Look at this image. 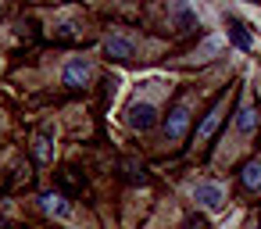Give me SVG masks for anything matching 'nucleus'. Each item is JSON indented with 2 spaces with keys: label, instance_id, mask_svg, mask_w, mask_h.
<instances>
[{
  "label": "nucleus",
  "instance_id": "obj_12",
  "mask_svg": "<svg viewBox=\"0 0 261 229\" xmlns=\"http://www.w3.org/2000/svg\"><path fill=\"white\" fill-rule=\"evenodd\" d=\"M175 18L182 22V29H193V26H197V15H193L190 8H175Z\"/></svg>",
  "mask_w": 261,
  "mask_h": 229
},
{
  "label": "nucleus",
  "instance_id": "obj_5",
  "mask_svg": "<svg viewBox=\"0 0 261 229\" xmlns=\"http://www.w3.org/2000/svg\"><path fill=\"white\" fill-rule=\"evenodd\" d=\"M40 204H43V211L54 215V218H72V204H68V197H61V193H43Z\"/></svg>",
  "mask_w": 261,
  "mask_h": 229
},
{
  "label": "nucleus",
  "instance_id": "obj_11",
  "mask_svg": "<svg viewBox=\"0 0 261 229\" xmlns=\"http://www.w3.org/2000/svg\"><path fill=\"white\" fill-rule=\"evenodd\" d=\"M243 186L247 190H261V161H250L243 168Z\"/></svg>",
  "mask_w": 261,
  "mask_h": 229
},
{
  "label": "nucleus",
  "instance_id": "obj_6",
  "mask_svg": "<svg viewBox=\"0 0 261 229\" xmlns=\"http://www.w3.org/2000/svg\"><path fill=\"white\" fill-rule=\"evenodd\" d=\"M104 50H108V58H115V61H129V58H136L133 40H125V36H111V40L104 43Z\"/></svg>",
  "mask_w": 261,
  "mask_h": 229
},
{
  "label": "nucleus",
  "instance_id": "obj_13",
  "mask_svg": "<svg viewBox=\"0 0 261 229\" xmlns=\"http://www.w3.org/2000/svg\"><path fill=\"white\" fill-rule=\"evenodd\" d=\"M0 229H8V222H4V218H0Z\"/></svg>",
  "mask_w": 261,
  "mask_h": 229
},
{
  "label": "nucleus",
  "instance_id": "obj_4",
  "mask_svg": "<svg viewBox=\"0 0 261 229\" xmlns=\"http://www.w3.org/2000/svg\"><path fill=\"white\" fill-rule=\"evenodd\" d=\"M154 118H158V108H154L150 100H143V104H133V108H129V125H133V129H150V125H154Z\"/></svg>",
  "mask_w": 261,
  "mask_h": 229
},
{
  "label": "nucleus",
  "instance_id": "obj_10",
  "mask_svg": "<svg viewBox=\"0 0 261 229\" xmlns=\"http://www.w3.org/2000/svg\"><path fill=\"white\" fill-rule=\"evenodd\" d=\"M229 36H232V43H236L240 50H254V36L247 33V26L232 22V26H229Z\"/></svg>",
  "mask_w": 261,
  "mask_h": 229
},
{
  "label": "nucleus",
  "instance_id": "obj_7",
  "mask_svg": "<svg viewBox=\"0 0 261 229\" xmlns=\"http://www.w3.org/2000/svg\"><path fill=\"white\" fill-rule=\"evenodd\" d=\"M254 125H257V108L250 104V97H243L240 111H236V129L240 133H254Z\"/></svg>",
  "mask_w": 261,
  "mask_h": 229
},
{
  "label": "nucleus",
  "instance_id": "obj_8",
  "mask_svg": "<svg viewBox=\"0 0 261 229\" xmlns=\"http://www.w3.org/2000/svg\"><path fill=\"white\" fill-rule=\"evenodd\" d=\"M222 115H225V100H218V104H215V108L207 111V118H204V122L197 125V143H204V140H207V136L215 133V125L222 122Z\"/></svg>",
  "mask_w": 261,
  "mask_h": 229
},
{
  "label": "nucleus",
  "instance_id": "obj_3",
  "mask_svg": "<svg viewBox=\"0 0 261 229\" xmlns=\"http://www.w3.org/2000/svg\"><path fill=\"white\" fill-rule=\"evenodd\" d=\"M186 125H190V108H186V104H175L172 115H168V122H165V136H168V140H182Z\"/></svg>",
  "mask_w": 261,
  "mask_h": 229
},
{
  "label": "nucleus",
  "instance_id": "obj_1",
  "mask_svg": "<svg viewBox=\"0 0 261 229\" xmlns=\"http://www.w3.org/2000/svg\"><path fill=\"white\" fill-rule=\"evenodd\" d=\"M193 200H197L200 208H207V211H218V208L225 204V190H222L218 183H211V179H200V183L193 186Z\"/></svg>",
  "mask_w": 261,
  "mask_h": 229
},
{
  "label": "nucleus",
  "instance_id": "obj_9",
  "mask_svg": "<svg viewBox=\"0 0 261 229\" xmlns=\"http://www.w3.org/2000/svg\"><path fill=\"white\" fill-rule=\"evenodd\" d=\"M33 154H36V161H50V154H54L50 129H40V133H36V140H33Z\"/></svg>",
  "mask_w": 261,
  "mask_h": 229
},
{
  "label": "nucleus",
  "instance_id": "obj_2",
  "mask_svg": "<svg viewBox=\"0 0 261 229\" xmlns=\"http://www.w3.org/2000/svg\"><path fill=\"white\" fill-rule=\"evenodd\" d=\"M90 75H93V65H90L86 58H75V61H68V68H65V75H61V79H65V86H72V90H75V86H86V83H90Z\"/></svg>",
  "mask_w": 261,
  "mask_h": 229
}]
</instances>
